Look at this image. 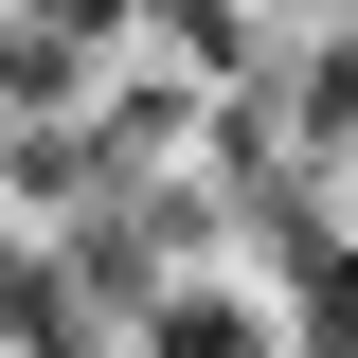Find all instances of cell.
Instances as JSON below:
<instances>
[{"label":"cell","instance_id":"cell-1","mask_svg":"<svg viewBox=\"0 0 358 358\" xmlns=\"http://www.w3.org/2000/svg\"><path fill=\"white\" fill-rule=\"evenodd\" d=\"M143 358H268V305L251 287H215V268H179V287H126Z\"/></svg>","mask_w":358,"mask_h":358}]
</instances>
